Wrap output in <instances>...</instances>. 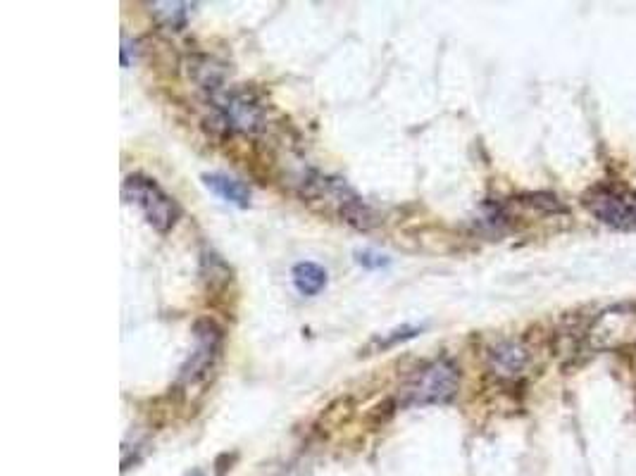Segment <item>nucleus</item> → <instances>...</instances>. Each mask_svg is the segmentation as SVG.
<instances>
[{"label": "nucleus", "mask_w": 636, "mask_h": 476, "mask_svg": "<svg viewBox=\"0 0 636 476\" xmlns=\"http://www.w3.org/2000/svg\"><path fill=\"white\" fill-rule=\"evenodd\" d=\"M527 350L515 341H501L489 350V365L494 374L503 379H513L527 365Z\"/></svg>", "instance_id": "nucleus-5"}, {"label": "nucleus", "mask_w": 636, "mask_h": 476, "mask_svg": "<svg viewBox=\"0 0 636 476\" xmlns=\"http://www.w3.org/2000/svg\"><path fill=\"white\" fill-rule=\"evenodd\" d=\"M122 198L124 203L136 205L146 217V222L160 234H167L182 215L177 200L167 196L153 179L141 177V174H132V177L124 179Z\"/></svg>", "instance_id": "nucleus-2"}, {"label": "nucleus", "mask_w": 636, "mask_h": 476, "mask_svg": "<svg viewBox=\"0 0 636 476\" xmlns=\"http://www.w3.org/2000/svg\"><path fill=\"white\" fill-rule=\"evenodd\" d=\"M193 334H196L198 346L191 353L189 360H186L182 374H179V379H182L184 384H196V381H201L205 374L210 372L212 365H215L217 355H220L222 350V329L217 327L212 319H198L196 327H193Z\"/></svg>", "instance_id": "nucleus-4"}, {"label": "nucleus", "mask_w": 636, "mask_h": 476, "mask_svg": "<svg viewBox=\"0 0 636 476\" xmlns=\"http://www.w3.org/2000/svg\"><path fill=\"white\" fill-rule=\"evenodd\" d=\"M205 189L222 198L224 203L236 205V208H248L251 205V189L239 179L227 177V174H203Z\"/></svg>", "instance_id": "nucleus-6"}, {"label": "nucleus", "mask_w": 636, "mask_h": 476, "mask_svg": "<svg viewBox=\"0 0 636 476\" xmlns=\"http://www.w3.org/2000/svg\"><path fill=\"white\" fill-rule=\"evenodd\" d=\"M186 476H205L203 472H198V469H193V472H189Z\"/></svg>", "instance_id": "nucleus-11"}, {"label": "nucleus", "mask_w": 636, "mask_h": 476, "mask_svg": "<svg viewBox=\"0 0 636 476\" xmlns=\"http://www.w3.org/2000/svg\"><path fill=\"white\" fill-rule=\"evenodd\" d=\"M155 15H160L170 27H182L189 17V8L191 5L186 3H155Z\"/></svg>", "instance_id": "nucleus-8"}, {"label": "nucleus", "mask_w": 636, "mask_h": 476, "mask_svg": "<svg viewBox=\"0 0 636 476\" xmlns=\"http://www.w3.org/2000/svg\"><path fill=\"white\" fill-rule=\"evenodd\" d=\"M291 277H293V286H296V291L301 293V296H308V298L322 293L324 286H327V281H329L327 269L315 265V262H298V265L293 267Z\"/></svg>", "instance_id": "nucleus-7"}, {"label": "nucleus", "mask_w": 636, "mask_h": 476, "mask_svg": "<svg viewBox=\"0 0 636 476\" xmlns=\"http://www.w3.org/2000/svg\"><path fill=\"white\" fill-rule=\"evenodd\" d=\"M582 205L610 229L634 231L636 229V196L617 186L598 184L591 186L582 196Z\"/></svg>", "instance_id": "nucleus-3"}, {"label": "nucleus", "mask_w": 636, "mask_h": 476, "mask_svg": "<svg viewBox=\"0 0 636 476\" xmlns=\"http://www.w3.org/2000/svg\"><path fill=\"white\" fill-rule=\"evenodd\" d=\"M417 334H422V327H410V324H405V327H398L394 331H389V334H382V336L374 338L370 348L386 350V348L396 346L398 341H408V338H415Z\"/></svg>", "instance_id": "nucleus-9"}, {"label": "nucleus", "mask_w": 636, "mask_h": 476, "mask_svg": "<svg viewBox=\"0 0 636 476\" xmlns=\"http://www.w3.org/2000/svg\"><path fill=\"white\" fill-rule=\"evenodd\" d=\"M460 386V369L448 357L429 362L422 369H417L408 384L401 388V405L417 407V405H444L458 393Z\"/></svg>", "instance_id": "nucleus-1"}, {"label": "nucleus", "mask_w": 636, "mask_h": 476, "mask_svg": "<svg viewBox=\"0 0 636 476\" xmlns=\"http://www.w3.org/2000/svg\"><path fill=\"white\" fill-rule=\"evenodd\" d=\"M355 260H358V265L370 267V269H377V267L389 265V260L382 258V255L372 253V250H363V253H355Z\"/></svg>", "instance_id": "nucleus-10"}]
</instances>
